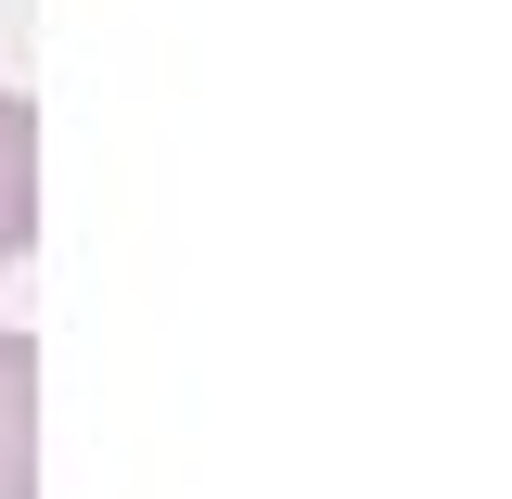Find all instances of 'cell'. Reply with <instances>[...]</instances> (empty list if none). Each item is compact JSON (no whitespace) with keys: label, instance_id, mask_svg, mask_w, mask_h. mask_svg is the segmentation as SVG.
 <instances>
[{"label":"cell","instance_id":"obj_2","mask_svg":"<svg viewBox=\"0 0 512 499\" xmlns=\"http://www.w3.org/2000/svg\"><path fill=\"white\" fill-rule=\"evenodd\" d=\"M0 499H39V346L0 320Z\"/></svg>","mask_w":512,"mask_h":499},{"label":"cell","instance_id":"obj_1","mask_svg":"<svg viewBox=\"0 0 512 499\" xmlns=\"http://www.w3.org/2000/svg\"><path fill=\"white\" fill-rule=\"evenodd\" d=\"M39 244V103L0 77V269Z\"/></svg>","mask_w":512,"mask_h":499}]
</instances>
